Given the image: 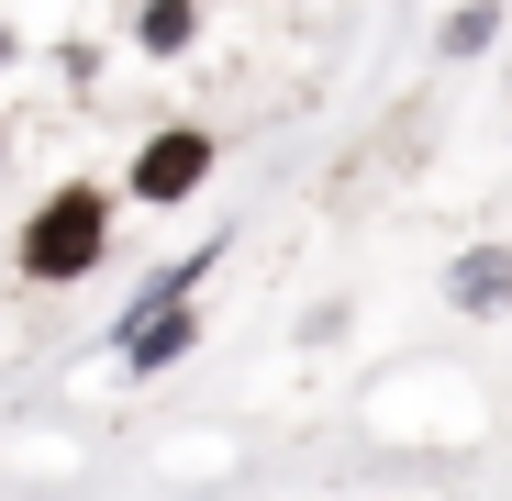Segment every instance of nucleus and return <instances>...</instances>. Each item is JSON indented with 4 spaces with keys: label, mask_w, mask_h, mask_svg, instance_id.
<instances>
[{
    "label": "nucleus",
    "mask_w": 512,
    "mask_h": 501,
    "mask_svg": "<svg viewBox=\"0 0 512 501\" xmlns=\"http://www.w3.org/2000/svg\"><path fill=\"white\" fill-rule=\"evenodd\" d=\"M145 45L179 56V45H190V0H145Z\"/></svg>",
    "instance_id": "4"
},
{
    "label": "nucleus",
    "mask_w": 512,
    "mask_h": 501,
    "mask_svg": "<svg viewBox=\"0 0 512 501\" xmlns=\"http://www.w3.org/2000/svg\"><path fill=\"white\" fill-rule=\"evenodd\" d=\"M212 179V134H156L145 156H134V201H179V190H201Z\"/></svg>",
    "instance_id": "2"
},
{
    "label": "nucleus",
    "mask_w": 512,
    "mask_h": 501,
    "mask_svg": "<svg viewBox=\"0 0 512 501\" xmlns=\"http://www.w3.org/2000/svg\"><path fill=\"white\" fill-rule=\"evenodd\" d=\"M457 301H468V312L512 301V257H501V245H490V257H457Z\"/></svg>",
    "instance_id": "3"
},
{
    "label": "nucleus",
    "mask_w": 512,
    "mask_h": 501,
    "mask_svg": "<svg viewBox=\"0 0 512 501\" xmlns=\"http://www.w3.org/2000/svg\"><path fill=\"white\" fill-rule=\"evenodd\" d=\"M101 234H112V201L101 190H56L23 223V279H90L101 268Z\"/></svg>",
    "instance_id": "1"
}]
</instances>
